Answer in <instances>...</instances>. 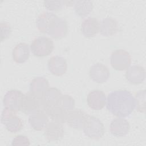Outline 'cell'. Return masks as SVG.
Returning a JSON list of instances; mask_svg holds the SVG:
<instances>
[{"instance_id": "cell-2", "label": "cell", "mask_w": 146, "mask_h": 146, "mask_svg": "<svg viewBox=\"0 0 146 146\" xmlns=\"http://www.w3.org/2000/svg\"><path fill=\"white\" fill-rule=\"evenodd\" d=\"M36 26L40 32L46 33L55 39L63 38L68 33L67 21L52 12L40 13L36 19Z\"/></svg>"}, {"instance_id": "cell-24", "label": "cell", "mask_w": 146, "mask_h": 146, "mask_svg": "<svg viewBox=\"0 0 146 146\" xmlns=\"http://www.w3.org/2000/svg\"><path fill=\"white\" fill-rule=\"evenodd\" d=\"M145 90L139 91L135 94V102L137 111L141 113L145 112Z\"/></svg>"}, {"instance_id": "cell-14", "label": "cell", "mask_w": 146, "mask_h": 146, "mask_svg": "<svg viewBox=\"0 0 146 146\" xmlns=\"http://www.w3.org/2000/svg\"><path fill=\"white\" fill-rule=\"evenodd\" d=\"M49 71L54 75L60 76L64 75L67 70V63L66 59L60 56H52L47 62Z\"/></svg>"}, {"instance_id": "cell-10", "label": "cell", "mask_w": 146, "mask_h": 146, "mask_svg": "<svg viewBox=\"0 0 146 146\" xmlns=\"http://www.w3.org/2000/svg\"><path fill=\"white\" fill-rule=\"evenodd\" d=\"M89 76L94 82L102 84L108 80L110 72L106 66L100 63H96L91 66L89 70Z\"/></svg>"}, {"instance_id": "cell-4", "label": "cell", "mask_w": 146, "mask_h": 146, "mask_svg": "<svg viewBox=\"0 0 146 146\" xmlns=\"http://www.w3.org/2000/svg\"><path fill=\"white\" fill-rule=\"evenodd\" d=\"M44 105L43 96H37L29 91L23 95L21 111L26 115H30L39 111H43Z\"/></svg>"}, {"instance_id": "cell-1", "label": "cell", "mask_w": 146, "mask_h": 146, "mask_svg": "<svg viewBox=\"0 0 146 146\" xmlns=\"http://www.w3.org/2000/svg\"><path fill=\"white\" fill-rule=\"evenodd\" d=\"M106 107L110 112L119 117L129 116L136 107L135 99L127 90H119L110 92L107 98Z\"/></svg>"}, {"instance_id": "cell-19", "label": "cell", "mask_w": 146, "mask_h": 146, "mask_svg": "<svg viewBox=\"0 0 146 146\" xmlns=\"http://www.w3.org/2000/svg\"><path fill=\"white\" fill-rule=\"evenodd\" d=\"M48 117L43 111H39L29 117V123L32 128L35 131H42L46 127L48 122Z\"/></svg>"}, {"instance_id": "cell-7", "label": "cell", "mask_w": 146, "mask_h": 146, "mask_svg": "<svg viewBox=\"0 0 146 146\" xmlns=\"http://www.w3.org/2000/svg\"><path fill=\"white\" fill-rule=\"evenodd\" d=\"M110 63L111 66L117 71L125 70L131 65V55L124 49L115 50L111 54Z\"/></svg>"}, {"instance_id": "cell-12", "label": "cell", "mask_w": 146, "mask_h": 146, "mask_svg": "<svg viewBox=\"0 0 146 146\" xmlns=\"http://www.w3.org/2000/svg\"><path fill=\"white\" fill-rule=\"evenodd\" d=\"M125 78L131 84L138 85L142 83L145 79V70L140 65H132L129 66L125 72Z\"/></svg>"}, {"instance_id": "cell-15", "label": "cell", "mask_w": 146, "mask_h": 146, "mask_svg": "<svg viewBox=\"0 0 146 146\" xmlns=\"http://www.w3.org/2000/svg\"><path fill=\"white\" fill-rule=\"evenodd\" d=\"M130 125L128 120L123 117H117L112 120L110 123V130L115 136L122 137L128 134Z\"/></svg>"}, {"instance_id": "cell-17", "label": "cell", "mask_w": 146, "mask_h": 146, "mask_svg": "<svg viewBox=\"0 0 146 146\" xmlns=\"http://www.w3.org/2000/svg\"><path fill=\"white\" fill-rule=\"evenodd\" d=\"M118 30V22L112 17H108L104 18L100 24L99 33L104 36L108 37L114 35Z\"/></svg>"}, {"instance_id": "cell-27", "label": "cell", "mask_w": 146, "mask_h": 146, "mask_svg": "<svg viewBox=\"0 0 146 146\" xmlns=\"http://www.w3.org/2000/svg\"><path fill=\"white\" fill-rule=\"evenodd\" d=\"M30 141L27 136L18 135L15 136L12 140L11 145H30Z\"/></svg>"}, {"instance_id": "cell-11", "label": "cell", "mask_w": 146, "mask_h": 146, "mask_svg": "<svg viewBox=\"0 0 146 146\" xmlns=\"http://www.w3.org/2000/svg\"><path fill=\"white\" fill-rule=\"evenodd\" d=\"M107 98L104 92L100 90L90 91L87 97L88 107L94 110L99 111L103 109L106 104Z\"/></svg>"}, {"instance_id": "cell-26", "label": "cell", "mask_w": 146, "mask_h": 146, "mask_svg": "<svg viewBox=\"0 0 146 146\" xmlns=\"http://www.w3.org/2000/svg\"><path fill=\"white\" fill-rule=\"evenodd\" d=\"M1 30V41L7 39L11 35L12 30L10 24L6 22H1L0 23Z\"/></svg>"}, {"instance_id": "cell-20", "label": "cell", "mask_w": 146, "mask_h": 146, "mask_svg": "<svg viewBox=\"0 0 146 146\" xmlns=\"http://www.w3.org/2000/svg\"><path fill=\"white\" fill-rule=\"evenodd\" d=\"M29 88L30 92L37 96H43L45 91L49 88V83L44 77H35L31 81Z\"/></svg>"}, {"instance_id": "cell-22", "label": "cell", "mask_w": 146, "mask_h": 146, "mask_svg": "<svg viewBox=\"0 0 146 146\" xmlns=\"http://www.w3.org/2000/svg\"><path fill=\"white\" fill-rule=\"evenodd\" d=\"M54 104L56 105L64 112H68L74 109L75 103L74 98L70 95L62 94Z\"/></svg>"}, {"instance_id": "cell-3", "label": "cell", "mask_w": 146, "mask_h": 146, "mask_svg": "<svg viewBox=\"0 0 146 146\" xmlns=\"http://www.w3.org/2000/svg\"><path fill=\"white\" fill-rule=\"evenodd\" d=\"M82 129L86 136L94 140L101 139L105 133V127L102 121L98 118L88 114Z\"/></svg>"}, {"instance_id": "cell-9", "label": "cell", "mask_w": 146, "mask_h": 146, "mask_svg": "<svg viewBox=\"0 0 146 146\" xmlns=\"http://www.w3.org/2000/svg\"><path fill=\"white\" fill-rule=\"evenodd\" d=\"M87 113L81 109H73L66 113L65 123L71 128L81 129L87 117Z\"/></svg>"}, {"instance_id": "cell-18", "label": "cell", "mask_w": 146, "mask_h": 146, "mask_svg": "<svg viewBox=\"0 0 146 146\" xmlns=\"http://www.w3.org/2000/svg\"><path fill=\"white\" fill-rule=\"evenodd\" d=\"M30 56L29 45L26 43H19L17 44L12 51V58L13 60L18 64L25 63Z\"/></svg>"}, {"instance_id": "cell-25", "label": "cell", "mask_w": 146, "mask_h": 146, "mask_svg": "<svg viewBox=\"0 0 146 146\" xmlns=\"http://www.w3.org/2000/svg\"><path fill=\"white\" fill-rule=\"evenodd\" d=\"M43 4L45 7L50 11H59L62 10L64 5H66V2L63 1H46L43 2Z\"/></svg>"}, {"instance_id": "cell-16", "label": "cell", "mask_w": 146, "mask_h": 146, "mask_svg": "<svg viewBox=\"0 0 146 146\" xmlns=\"http://www.w3.org/2000/svg\"><path fill=\"white\" fill-rule=\"evenodd\" d=\"M99 28L100 23L95 17L87 18L81 24V31L86 38L95 36L99 31Z\"/></svg>"}, {"instance_id": "cell-8", "label": "cell", "mask_w": 146, "mask_h": 146, "mask_svg": "<svg viewBox=\"0 0 146 146\" xmlns=\"http://www.w3.org/2000/svg\"><path fill=\"white\" fill-rule=\"evenodd\" d=\"M24 94L18 90H10L4 95L3 104L5 107L15 112L21 111L22 99Z\"/></svg>"}, {"instance_id": "cell-13", "label": "cell", "mask_w": 146, "mask_h": 146, "mask_svg": "<svg viewBox=\"0 0 146 146\" xmlns=\"http://www.w3.org/2000/svg\"><path fill=\"white\" fill-rule=\"evenodd\" d=\"M64 129L62 123L51 120L44 128V136L48 141H58L64 136Z\"/></svg>"}, {"instance_id": "cell-6", "label": "cell", "mask_w": 146, "mask_h": 146, "mask_svg": "<svg viewBox=\"0 0 146 146\" xmlns=\"http://www.w3.org/2000/svg\"><path fill=\"white\" fill-rule=\"evenodd\" d=\"M1 123L8 131L17 133L23 127L22 119L19 117L16 112L5 107L1 113Z\"/></svg>"}, {"instance_id": "cell-23", "label": "cell", "mask_w": 146, "mask_h": 146, "mask_svg": "<svg viewBox=\"0 0 146 146\" xmlns=\"http://www.w3.org/2000/svg\"><path fill=\"white\" fill-rule=\"evenodd\" d=\"M62 94L60 91L57 88L49 87L45 91L43 96L44 105L50 106L54 104Z\"/></svg>"}, {"instance_id": "cell-21", "label": "cell", "mask_w": 146, "mask_h": 146, "mask_svg": "<svg viewBox=\"0 0 146 146\" xmlns=\"http://www.w3.org/2000/svg\"><path fill=\"white\" fill-rule=\"evenodd\" d=\"M93 7V2L91 1H75L74 2L75 13L81 18L88 16L92 11Z\"/></svg>"}, {"instance_id": "cell-5", "label": "cell", "mask_w": 146, "mask_h": 146, "mask_svg": "<svg viewBox=\"0 0 146 146\" xmlns=\"http://www.w3.org/2000/svg\"><path fill=\"white\" fill-rule=\"evenodd\" d=\"M54 48L53 40L45 36H39L34 39L30 44L32 54L37 57H44L50 55Z\"/></svg>"}]
</instances>
